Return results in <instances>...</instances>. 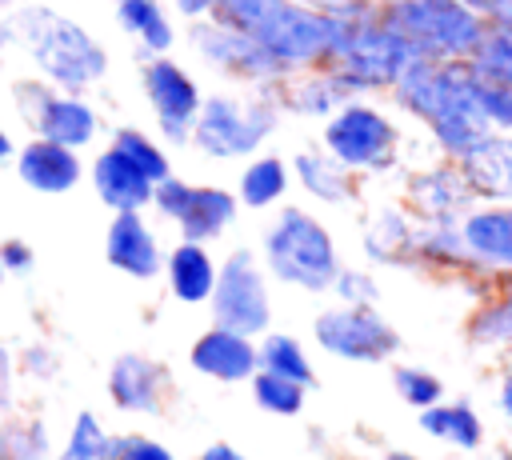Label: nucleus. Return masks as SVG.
I'll return each instance as SVG.
<instances>
[{
  "label": "nucleus",
  "mask_w": 512,
  "mask_h": 460,
  "mask_svg": "<svg viewBox=\"0 0 512 460\" xmlns=\"http://www.w3.org/2000/svg\"><path fill=\"white\" fill-rule=\"evenodd\" d=\"M396 104L416 116L444 160H460L480 136L492 132L484 104H480V80L468 68V60H412L404 76L392 84Z\"/></svg>",
  "instance_id": "nucleus-1"
},
{
  "label": "nucleus",
  "mask_w": 512,
  "mask_h": 460,
  "mask_svg": "<svg viewBox=\"0 0 512 460\" xmlns=\"http://www.w3.org/2000/svg\"><path fill=\"white\" fill-rule=\"evenodd\" d=\"M212 16L252 36L284 72L324 68L336 48V16L316 12L300 0H216Z\"/></svg>",
  "instance_id": "nucleus-2"
},
{
  "label": "nucleus",
  "mask_w": 512,
  "mask_h": 460,
  "mask_svg": "<svg viewBox=\"0 0 512 460\" xmlns=\"http://www.w3.org/2000/svg\"><path fill=\"white\" fill-rule=\"evenodd\" d=\"M340 32H336V48H332V60L328 68L352 88V96L360 92H380V88H392L404 68L416 56V48L380 20V0H360L352 4L348 12L336 16Z\"/></svg>",
  "instance_id": "nucleus-3"
},
{
  "label": "nucleus",
  "mask_w": 512,
  "mask_h": 460,
  "mask_svg": "<svg viewBox=\"0 0 512 460\" xmlns=\"http://www.w3.org/2000/svg\"><path fill=\"white\" fill-rule=\"evenodd\" d=\"M12 28L20 32V40L28 44L36 68L64 92H80L88 84H96L108 68L104 48L68 16L52 12V8H24Z\"/></svg>",
  "instance_id": "nucleus-4"
},
{
  "label": "nucleus",
  "mask_w": 512,
  "mask_h": 460,
  "mask_svg": "<svg viewBox=\"0 0 512 460\" xmlns=\"http://www.w3.org/2000/svg\"><path fill=\"white\" fill-rule=\"evenodd\" d=\"M380 20L424 60H468L488 28V20L460 0H380Z\"/></svg>",
  "instance_id": "nucleus-5"
},
{
  "label": "nucleus",
  "mask_w": 512,
  "mask_h": 460,
  "mask_svg": "<svg viewBox=\"0 0 512 460\" xmlns=\"http://www.w3.org/2000/svg\"><path fill=\"white\" fill-rule=\"evenodd\" d=\"M264 256H268V268L276 272V280L304 288V292L332 288V280L340 272L332 232L304 208H284L276 216V224L264 236Z\"/></svg>",
  "instance_id": "nucleus-6"
},
{
  "label": "nucleus",
  "mask_w": 512,
  "mask_h": 460,
  "mask_svg": "<svg viewBox=\"0 0 512 460\" xmlns=\"http://www.w3.org/2000/svg\"><path fill=\"white\" fill-rule=\"evenodd\" d=\"M324 152L336 156L348 172H384L396 164L400 132L368 100H348L324 124Z\"/></svg>",
  "instance_id": "nucleus-7"
},
{
  "label": "nucleus",
  "mask_w": 512,
  "mask_h": 460,
  "mask_svg": "<svg viewBox=\"0 0 512 460\" xmlns=\"http://www.w3.org/2000/svg\"><path fill=\"white\" fill-rule=\"evenodd\" d=\"M276 128V104L272 100H236V96H208L196 112L192 140L208 156H248L256 152L268 132Z\"/></svg>",
  "instance_id": "nucleus-8"
},
{
  "label": "nucleus",
  "mask_w": 512,
  "mask_h": 460,
  "mask_svg": "<svg viewBox=\"0 0 512 460\" xmlns=\"http://www.w3.org/2000/svg\"><path fill=\"white\" fill-rule=\"evenodd\" d=\"M312 336L324 352L356 364L388 360L400 348V332L376 312V304H340L316 316Z\"/></svg>",
  "instance_id": "nucleus-9"
},
{
  "label": "nucleus",
  "mask_w": 512,
  "mask_h": 460,
  "mask_svg": "<svg viewBox=\"0 0 512 460\" xmlns=\"http://www.w3.org/2000/svg\"><path fill=\"white\" fill-rule=\"evenodd\" d=\"M212 320H216V328H228L240 336H256L268 328V320H272L268 284H264V272L256 268L252 252H232L224 260V268L216 272Z\"/></svg>",
  "instance_id": "nucleus-10"
},
{
  "label": "nucleus",
  "mask_w": 512,
  "mask_h": 460,
  "mask_svg": "<svg viewBox=\"0 0 512 460\" xmlns=\"http://www.w3.org/2000/svg\"><path fill=\"white\" fill-rule=\"evenodd\" d=\"M192 44L212 68H220L236 80H252V84H284L288 80V72L252 36L220 24L216 16H204L192 24Z\"/></svg>",
  "instance_id": "nucleus-11"
},
{
  "label": "nucleus",
  "mask_w": 512,
  "mask_h": 460,
  "mask_svg": "<svg viewBox=\"0 0 512 460\" xmlns=\"http://www.w3.org/2000/svg\"><path fill=\"white\" fill-rule=\"evenodd\" d=\"M144 92H148V104L160 120V132L180 144L192 136V124H196V112H200V88L196 80L168 56H152L148 68H144Z\"/></svg>",
  "instance_id": "nucleus-12"
},
{
  "label": "nucleus",
  "mask_w": 512,
  "mask_h": 460,
  "mask_svg": "<svg viewBox=\"0 0 512 460\" xmlns=\"http://www.w3.org/2000/svg\"><path fill=\"white\" fill-rule=\"evenodd\" d=\"M476 204L464 172L456 160H440L432 168L412 172L408 180V208L416 220H436V224H460V216Z\"/></svg>",
  "instance_id": "nucleus-13"
},
{
  "label": "nucleus",
  "mask_w": 512,
  "mask_h": 460,
  "mask_svg": "<svg viewBox=\"0 0 512 460\" xmlns=\"http://www.w3.org/2000/svg\"><path fill=\"white\" fill-rule=\"evenodd\" d=\"M460 236L484 276H512V204H472L460 216Z\"/></svg>",
  "instance_id": "nucleus-14"
},
{
  "label": "nucleus",
  "mask_w": 512,
  "mask_h": 460,
  "mask_svg": "<svg viewBox=\"0 0 512 460\" xmlns=\"http://www.w3.org/2000/svg\"><path fill=\"white\" fill-rule=\"evenodd\" d=\"M20 92H28L36 104H28V120L36 124L40 140L64 144V148H84L96 136V112L68 96V92H48L44 84H20Z\"/></svg>",
  "instance_id": "nucleus-15"
},
{
  "label": "nucleus",
  "mask_w": 512,
  "mask_h": 460,
  "mask_svg": "<svg viewBox=\"0 0 512 460\" xmlns=\"http://www.w3.org/2000/svg\"><path fill=\"white\" fill-rule=\"evenodd\" d=\"M456 164H460L476 204H512V136L492 128Z\"/></svg>",
  "instance_id": "nucleus-16"
},
{
  "label": "nucleus",
  "mask_w": 512,
  "mask_h": 460,
  "mask_svg": "<svg viewBox=\"0 0 512 460\" xmlns=\"http://www.w3.org/2000/svg\"><path fill=\"white\" fill-rule=\"evenodd\" d=\"M256 364H260V356H256L252 336H240V332H228L216 324L192 344V368H200L204 376L224 380V384L252 376Z\"/></svg>",
  "instance_id": "nucleus-17"
},
{
  "label": "nucleus",
  "mask_w": 512,
  "mask_h": 460,
  "mask_svg": "<svg viewBox=\"0 0 512 460\" xmlns=\"http://www.w3.org/2000/svg\"><path fill=\"white\" fill-rule=\"evenodd\" d=\"M108 264L136 276V280H148L160 272V244L152 236V228L140 220V212H120L108 228Z\"/></svg>",
  "instance_id": "nucleus-18"
},
{
  "label": "nucleus",
  "mask_w": 512,
  "mask_h": 460,
  "mask_svg": "<svg viewBox=\"0 0 512 460\" xmlns=\"http://www.w3.org/2000/svg\"><path fill=\"white\" fill-rule=\"evenodd\" d=\"M16 172L32 192H68L80 180V160H76V148H64L52 140H32L20 148Z\"/></svg>",
  "instance_id": "nucleus-19"
},
{
  "label": "nucleus",
  "mask_w": 512,
  "mask_h": 460,
  "mask_svg": "<svg viewBox=\"0 0 512 460\" xmlns=\"http://www.w3.org/2000/svg\"><path fill=\"white\" fill-rule=\"evenodd\" d=\"M92 184H96V196L108 208H116V212H140L152 200V180L136 164H128L116 148H108V152L96 156Z\"/></svg>",
  "instance_id": "nucleus-20"
},
{
  "label": "nucleus",
  "mask_w": 512,
  "mask_h": 460,
  "mask_svg": "<svg viewBox=\"0 0 512 460\" xmlns=\"http://www.w3.org/2000/svg\"><path fill=\"white\" fill-rule=\"evenodd\" d=\"M364 252L380 264H416V216L404 208H380L364 228Z\"/></svg>",
  "instance_id": "nucleus-21"
},
{
  "label": "nucleus",
  "mask_w": 512,
  "mask_h": 460,
  "mask_svg": "<svg viewBox=\"0 0 512 460\" xmlns=\"http://www.w3.org/2000/svg\"><path fill=\"white\" fill-rule=\"evenodd\" d=\"M160 376L164 372L148 356L124 352V356H116V364L108 372V392L128 412H152L156 400H160Z\"/></svg>",
  "instance_id": "nucleus-22"
},
{
  "label": "nucleus",
  "mask_w": 512,
  "mask_h": 460,
  "mask_svg": "<svg viewBox=\"0 0 512 460\" xmlns=\"http://www.w3.org/2000/svg\"><path fill=\"white\" fill-rule=\"evenodd\" d=\"M416 264L436 268V272H472L484 276L476 268V260L464 248L460 224H436V220H416Z\"/></svg>",
  "instance_id": "nucleus-23"
},
{
  "label": "nucleus",
  "mask_w": 512,
  "mask_h": 460,
  "mask_svg": "<svg viewBox=\"0 0 512 460\" xmlns=\"http://www.w3.org/2000/svg\"><path fill=\"white\" fill-rule=\"evenodd\" d=\"M420 428L432 440H444L464 452L484 444V420L476 416V408L468 400H440L432 408H420Z\"/></svg>",
  "instance_id": "nucleus-24"
},
{
  "label": "nucleus",
  "mask_w": 512,
  "mask_h": 460,
  "mask_svg": "<svg viewBox=\"0 0 512 460\" xmlns=\"http://www.w3.org/2000/svg\"><path fill=\"white\" fill-rule=\"evenodd\" d=\"M348 100H356L352 88L328 64L324 68H308V76H300V80H292L284 88V104L292 112H300V116H332Z\"/></svg>",
  "instance_id": "nucleus-25"
},
{
  "label": "nucleus",
  "mask_w": 512,
  "mask_h": 460,
  "mask_svg": "<svg viewBox=\"0 0 512 460\" xmlns=\"http://www.w3.org/2000/svg\"><path fill=\"white\" fill-rule=\"evenodd\" d=\"M168 284H172V296L184 300V304L212 300V288H216V264H212V256L200 244L184 240L168 256Z\"/></svg>",
  "instance_id": "nucleus-26"
},
{
  "label": "nucleus",
  "mask_w": 512,
  "mask_h": 460,
  "mask_svg": "<svg viewBox=\"0 0 512 460\" xmlns=\"http://www.w3.org/2000/svg\"><path fill=\"white\" fill-rule=\"evenodd\" d=\"M232 216H236V196L232 192H224V188H192L188 208H184V216L176 224H180L184 240L204 244V240L220 236L232 224Z\"/></svg>",
  "instance_id": "nucleus-27"
},
{
  "label": "nucleus",
  "mask_w": 512,
  "mask_h": 460,
  "mask_svg": "<svg viewBox=\"0 0 512 460\" xmlns=\"http://www.w3.org/2000/svg\"><path fill=\"white\" fill-rule=\"evenodd\" d=\"M292 172H296L300 188L324 204H340L352 196V172L328 152H300L292 160Z\"/></svg>",
  "instance_id": "nucleus-28"
},
{
  "label": "nucleus",
  "mask_w": 512,
  "mask_h": 460,
  "mask_svg": "<svg viewBox=\"0 0 512 460\" xmlns=\"http://www.w3.org/2000/svg\"><path fill=\"white\" fill-rule=\"evenodd\" d=\"M468 344L484 352H512V292L496 288L480 308L468 316Z\"/></svg>",
  "instance_id": "nucleus-29"
},
{
  "label": "nucleus",
  "mask_w": 512,
  "mask_h": 460,
  "mask_svg": "<svg viewBox=\"0 0 512 460\" xmlns=\"http://www.w3.org/2000/svg\"><path fill=\"white\" fill-rule=\"evenodd\" d=\"M116 20H120L124 32L140 36V44L152 56H164L172 48V24H168V16L160 12L156 0H120L116 4Z\"/></svg>",
  "instance_id": "nucleus-30"
},
{
  "label": "nucleus",
  "mask_w": 512,
  "mask_h": 460,
  "mask_svg": "<svg viewBox=\"0 0 512 460\" xmlns=\"http://www.w3.org/2000/svg\"><path fill=\"white\" fill-rule=\"evenodd\" d=\"M284 188H288V168H284V160H276V156H256V160L244 168V176H240V200H244L248 208H268V204H276V200L284 196Z\"/></svg>",
  "instance_id": "nucleus-31"
},
{
  "label": "nucleus",
  "mask_w": 512,
  "mask_h": 460,
  "mask_svg": "<svg viewBox=\"0 0 512 460\" xmlns=\"http://www.w3.org/2000/svg\"><path fill=\"white\" fill-rule=\"evenodd\" d=\"M468 68L484 84H508L512 88V32L508 28H484V40L468 56Z\"/></svg>",
  "instance_id": "nucleus-32"
},
{
  "label": "nucleus",
  "mask_w": 512,
  "mask_h": 460,
  "mask_svg": "<svg viewBox=\"0 0 512 460\" xmlns=\"http://www.w3.org/2000/svg\"><path fill=\"white\" fill-rule=\"evenodd\" d=\"M256 356H260V368H264V372L288 376V380H296V384H304V388L312 384V364H308L304 344H300L296 336L272 332V336H264V344L256 348Z\"/></svg>",
  "instance_id": "nucleus-33"
},
{
  "label": "nucleus",
  "mask_w": 512,
  "mask_h": 460,
  "mask_svg": "<svg viewBox=\"0 0 512 460\" xmlns=\"http://www.w3.org/2000/svg\"><path fill=\"white\" fill-rule=\"evenodd\" d=\"M252 396L264 412H276V416H296L304 408V384L288 380V376H276V372H252Z\"/></svg>",
  "instance_id": "nucleus-34"
},
{
  "label": "nucleus",
  "mask_w": 512,
  "mask_h": 460,
  "mask_svg": "<svg viewBox=\"0 0 512 460\" xmlns=\"http://www.w3.org/2000/svg\"><path fill=\"white\" fill-rule=\"evenodd\" d=\"M112 148H116L128 164H136L152 184L168 176V156H164V152H160L144 132H136V128H120V132H116V140H112Z\"/></svg>",
  "instance_id": "nucleus-35"
},
{
  "label": "nucleus",
  "mask_w": 512,
  "mask_h": 460,
  "mask_svg": "<svg viewBox=\"0 0 512 460\" xmlns=\"http://www.w3.org/2000/svg\"><path fill=\"white\" fill-rule=\"evenodd\" d=\"M392 384H396L400 400L412 404V408H432V404L444 400V384H440V376L428 372V368H412V364H404V368L392 372Z\"/></svg>",
  "instance_id": "nucleus-36"
},
{
  "label": "nucleus",
  "mask_w": 512,
  "mask_h": 460,
  "mask_svg": "<svg viewBox=\"0 0 512 460\" xmlns=\"http://www.w3.org/2000/svg\"><path fill=\"white\" fill-rule=\"evenodd\" d=\"M104 448H108V436L100 428V420L92 412H80L76 424H72V436L60 452V460H104Z\"/></svg>",
  "instance_id": "nucleus-37"
},
{
  "label": "nucleus",
  "mask_w": 512,
  "mask_h": 460,
  "mask_svg": "<svg viewBox=\"0 0 512 460\" xmlns=\"http://www.w3.org/2000/svg\"><path fill=\"white\" fill-rule=\"evenodd\" d=\"M104 460H176L164 444L144 440V436H108Z\"/></svg>",
  "instance_id": "nucleus-38"
},
{
  "label": "nucleus",
  "mask_w": 512,
  "mask_h": 460,
  "mask_svg": "<svg viewBox=\"0 0 512 460\" xmlns=\"http://www.w3.org/2000/svg\"><path fill=\"white\" fill-rule=\"evenodd\" d=\"M480 80V76H476ZM480 104H484V116L496 132L512 136V88L508 84H484L480 80Z\"/></svg>",
  "instance_id": "nucleus-39"
},
{
  "label": "nucleus",
  "mask_w": 512,
  "mask_h": 460,
  "mask_svg": "<svg viewBox=\"0 0 512 460\" xmlns=\"http://www.w3.org/2000/svg\"><path fill=\"white\" fill-rule=\"evenodd\" d=\"M332 288H336V296L344 304H376V296H380L376 280L368 272H360V268H340L336 280H332Z\"/></svg>",
  "instance_id": "nucleus-40"
},
{
  "label": "nucleus",
  "mask_w": 512,
  "mask_h": 460,
  "mask_svg": "<svg viewBox=\"0 0 512 460\" xmlns=\"http://www.w3.org/2000/svg\"><path fill=\"white\" fill-rule=\"evenodd\" d=\"M188 196H192V184H184V180H176V176H164V180L152 184V204L160 208V216L180 220L184 208H188Z\"/></svg>",
  "instance_id": "nucleus-41"
},
{
  "label": "nucleus",
  "mask_w": 512,
  "mask_h": 460,
  "mask_svg": "<svg viewBox=\"0 0 512 460\" xmlns=\"http://www.w3.org/2000/svg\"><path fill=\"white\" fill-rule=\"evenodd\" d=\"M8 440V460H44L48 456V436L40 424H24L4 436Z\"/></svg>",
  "instance_id": "nucleus-42"
},
{
  "label": "nucleus",
  "mask_w": 512,
  "mask_h": 460,
  "mask_svg": "<svg viewBox=\"0 0 512 460\" xmlns=\"http://www.w3.org/2000/svg\"><path fill=\"white\" fill-rule=\"evenodd\" d=\"M32 264V248H24L20 240H8L4 248H0V268H8V272H24Z\"/></svg>",
  "instance_id": "nucleus-43"
},
{
  "label": "nucleus",
  "mask_w": 512,
  "mask_h": 460,
  "mask_svg": "<svg viewBox=\"0 0 512 460\" xmlns=\"http://www.w3.org/2000/svg\"><path fill=\"white\" fill-rule=\"evenodd\" d=\"M8 404H12V360L0 344V408H8Z\"/></svg>",
  "instance_id": "nucleus-44"
},
{
  "label": "nucleus",
  "mask_w": 512,
  "mask_h": 460,
  "mask_svg": "<svg viewBox=\"0 0 512 460\" xmlns=\"http://www.w3.org/2000/svg\"><path fill=\"white\" fill-rule=\"evenodd\" d=\"M496 400H500V412H504V420L512 424V364H508V368H504V376H500Z\"/></svg>",
  "instance_id": "nucleus-45"
},
{
  "label": "nucleus",
  "mask_w": 512,
  "mask_h": 460,
  "mask_svg": "<svg viewBox=\"0 0 512 460\" xmlns=\"http://www.w3.org/2000/svg\"><path fill=\"white\" fill-rule=\"evenodd\" d=\"M484 20H488L492 28H508V32H512V0H496Z\"/></svg>",
  "instance_id": "nucleus-46"
},
{
  "label": "nucleus",
  "mask_w": 512,
  "mask_h": 460,
  "mask_svg": "<svg viewBox=\"0 0 512 460\" xmlns=\"http://www.w3.org/2000/svg\"><path fill=\"white\" fill-rule=\"evenodd\" d=\"M176 8H180L188 20H204V16H212L216 0H176Z\"/></svg>",
  "instance_id": "nucleus-47"
},
{
  "label": "nucleus",
  "mask_w": 512,
  "mask_h": 460,
  "mask_svg": "<svg viewBox=\"0 0 512 460\" xmlns=\"http://www.w3.org/2000/svg\"><path fill=\"white\" fill-rule=\"evenodd\" d=\"M300 4H308V8H316V12H328V16H340V12H348V8L360 4V0H300Z\"/></svg>",
  "instance_id": "nucleus-48"
},
{
  "label": "nucleus",
  "mask_w": 512,
  "mask_h": 460,
  "mask_svg": "<svg viewBox=\"0 0 512 460\" xmlns=\"http://www.w3.org/2000/svg\"><path fill=\"white\" fill-rule=\"evenodd\" d=\"M200 460H244V456H240L236 448H228V444H212V448H208Z\"/></svg>",
  "instance_id": "nucleus-49"
},
{
  "label": "nucleus",
  "mask_w": 512,
  "mask_h": 460,
  "mask_svg": "<svg viewBox=\"0 0 512 460\" xmlns=\"http://www.w3.org/2000/svg\"><path fill=\"white\" fill-rule=\"evenodd\" d=\"M460 4H464V8H472V12H480V16H488L496 0H460Z\"/></svg>",
  "instance_id": "nucleus-50"
},
{
  "label": "nucleus",
  "mask_w": 512,
  "mask_h": 460,
  "mask_svg": "<svg viewBox=\"0 0 512 460\" xmlns=\"http://www.w3.org/2000/svg\"><path fill=\"white\" fill-rule=\"evenodd\" d=\"M12 36H16V28H12V24H0V48H4Z\"/></svg>",
  "instance_id": "nucleus-51"
},
{
  "label": "nucleus",
  "mask_w": 512,
  "mask_h": 460,
  "mask_svg": "<svg viewBox=\"0 0 512 460\" xmlns=\"http://www.w3.org/2000/svg\"><path fill=\"white\" fill-rule=\"evenodd\" d=\"M12 152V144H8V136H4V128H0V160Z\"/></svg>",
  "instance_id": "nucleus-52"
},
{
  "label": "nucleus",
  "mask_w": 512,
  "mask_h": 460,
  "mask_svg": "<svg viewBox=\"0 0 512 460\" xmlns=\"http://www.w3.org/2000/svg\"><path fill=\"white\" fill-rule=\"evenodd\" d=\"M384 460H420V456H412V452H388Z\"/></svg>",
  "instance_id": "nucleus-53"
},
{
  "label": "nucleus",
  "mask_w": 512,
  "mask_h": 460,
  "mask_svg": "<svg viewBox=\"0 0 512 460\" xmlns=\"http://www.w3.org/2000/svg\"><path fill=\"white\" fill-rule=\"evenodd\" d=\"M0 460H8V440H4V432H0Z\"/></svg>",
  "instance_id": "nucleus-54"
},
{
  "label": "nucleus",
  "mask_w": 512,
  "mask_h": 460,
  "mask_svg": "<svg viewBox=\"0 0 512 460\" xmlns=\"http://www.w3.org/2000/svg\"><path fill=\"white\" fill-rule=\"evenodd\" d=\"M496 460H512V448H504V452H500V456H496Z\"/></svg>",
  "instance_id": "nucleus-55"
},
{
  "label": "nucleus",
  "mask_w": 512,
  "mask_h": 460,
  "mask_svg": "<svg viewBox=\"0 0 512 460\" xmlns=\"http://www.w3.org/2000/svg\"><path fill=\"white\" fill-rule=\"evenodd\" d=\"M0 276H4V268H0Z\"/></svg>",
  "instance_id": "nucleus-56"
},
{
  "label": "nucleus",
  "mask_w": 512,
  "mask_h": 460,
  "mask_svg": "<svg viewBox=\"0 0 512 460\" xmlns=\"http://www.w3.org/2000/svg\"><path fill=\"white\" fill-rule=\"evenodd\" d=\"M116 4H120V0H116Z\"/></svg>",
  "instance_id": "nucleus-57"
}]
</instances>
